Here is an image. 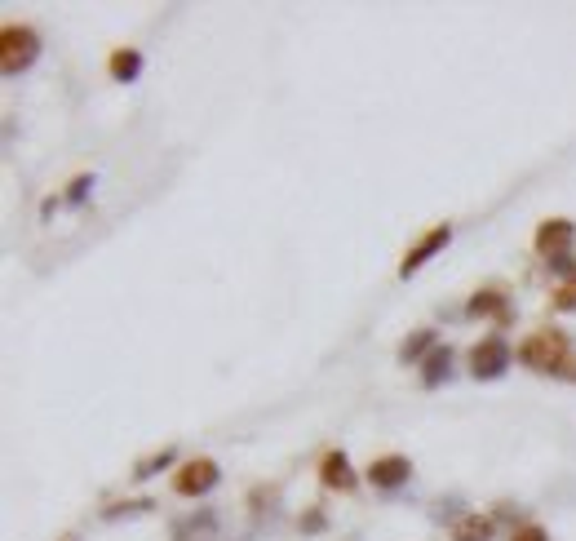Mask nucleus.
Here are the masks:
<instances>
[{"instance_id":"obj_1","label":"nucleus","mask_w":576,"mask_h":541,"mask_svg":"<svg viewBox=\"0 0 576 541\" xmlns=\"http://www.w3.org/2000/svg\"><path fill=\"white\" fill-rule=\"evenodd\" d=\"M519 360L528 364V369H537V373H554V377L576 382V355H572L568 333H554V329L532 333V338L519 346Z\"/></svg>"},{"instance_id":"obj_2","label":"nucleus","mask_w":576,"mask_h":541,"mask_svg":"<svg viewBox=\"0 0 576 541\" xmlns=\"http://www.w3.org/2000/svg\"><path fill=\"white\" fill-rule=\"evenodd\" d=\"M36 54H40V36L32 32V27H18V23H9L5 32H0V67L14 76V71H27L36 63Z\"/></svg>"},{"instance_id":"obj_3","label":"nucleus","mask_w":576,"mask_h":541,"mask_svg":"<svg viewBox=\"0 0 576 541\" xmlns=\"http://www.w3.org/2000/svg\"><path fill=\"white\" fill-rule=\"evenodd\" d=\"M510 364V346L501 338H483L475 351H470V373L479 377V382H492V377H501Z\"/></svg>"},{"instance_id":"obj_4","label":"nucleus","mask_w":576,"mask_h":541,"mask_svg":"<svg viewBox=\"0 0 576 541\" xmlns=\"http://www.w3.org/2000/svg\"><path fill=\"white\" fill-rule=\"evenodd\" d=\"M218 462L213 457H195V462H187L178 475H173V488H178L182 497H200V493H209L213 484H218Z\"/></svg>"},{"instance_id":"obj_5","label":"nucleus","mask_w":576,"mask_h":541,"mask_svg":"<svg viewBox=\"0 0 576 541\" xmlns=\"http://www.w3.org/2000/svg\"><path fill=\"white\" fill-rule=\"evenodd\" d=\"M572 236H576V227H572L568 218H545L541 227H537V253H541V258H550V262L568 258Z\"/></svg>"},{"instance_id":"obj_6","label":"nucleus","mask_w":576,"mask_h":541,"mask_svg":"<svg viewBox=\"0 0 576 541\" xmlns=\"http://www.w3.org/2000/svg\"><path fill=\"white\" fill-rule=\"evenodd\" d=\"M448 240H452V227H448V222H444V227H430L426 236H421V240L413 244V249L404 253V262H399V275H404V280H413V271H417V267H426V262L435 258V253L444 249Z\"/></svg>"},{"instance_id":"obj_7","label":"nucleus","mask_w":576,"mask_h":541,"mask_svg":"<svg viewBox=\"0 0 576 541\" xmlns=\"http://www.w3.org/2000/svg\"><path fill=\"white\" fill-rule=\"evenodd\" d=\"M320 479H324V488H333V493H355L359 488L355 466L346 462V453H328L320 462Z\"/></svg>"},{"instance_id":"obj_8","label":"nucleus","mask_w":576,"mask_h":541,"mask_svg":"<svg viewBox=\"0 0 576 541\" xmlns=\"http://www.w3.org/2000/svg\"><path fill=\"white\" fill-rule=\"evenodd\" d=\"M408 475H413L408 457H377V462L368 466V484L373 488H399V484H408Z\"/></svg>"},{"instance_id":"obj_9","label":"nucleus","mask_w":576,"mask_h":541,"mask_svg":"<svg viewBox=\"0 0 576 541\" xmlns=\"http://www.w3.org/2000/svg\"><path fill=\"white\" fill-rule=\"evenodd\" d=\"M506 293L501 289H483L470 298V315H492V320H510V311H506Z\"/></svg>"},{"instance_id":"obj_10","label":"nucleus","mask_w":576,"mask_h":541,"mask_svg":"<svg viewBox=\"0 0 576 541\" xmlns=\"http://www.w3.org/2000/svg\"><path fill=\"white\" fill-rule=\"evenodd\" d=\"M448 373H452V346H435V351L426 355V364H421V382L439 386Z\"/></svg>"},{"instance_id":"obj_11","label":"nucleus","mask_w":576,"mask_h":541,"mask_svg":"<svg viewBox=\"0 0 576 541\" xmlns=\"http://www.w3.org/2000/svg\"><path fill=\"white\" fill-rule=\"evenodd\" d=\"M492 537V519L483 515H466L452 524V541H488Z\"/></svg>"},{"instance_id":"obj_12","label":"nucleus","mask_w":576,"mask_h":541,"mask_svg":"<svg viewBox=\"0 0 576 541\" xmlns=\"http://www.w3.org/2000/svg\"><path fill=\"white\" fill-rule=\"evenodd\" d=\"M138 71H142V54H138V49H116V54H111V76H116L120 85L138 80Z\"/></svg>"},{"instance_id":"obj_13","label":"nucleus","mask_w":576,"mask_h":541,"mask_svg":"<svg viewBox=\"0 0 576 541\" xmlns=\"http://www.w3.org/2000/svg\"><path fill=\"white\" fill-rule=\"evenodd\" d=\"M430 342H435V333H430V329L413 333V338L404 342V351H399V360H421V355H430V351H435V346H430Z\"/></svg>"},{"instance_id":"obj_14","label":"nucleus","mask_w":576,"mask_h":541,"mask_svg":"<svg viewBox=\"0 0 576 541\" xmlns=\"http://www.w3.org/2000/svg\"><path fill=\"white\" fill-rule=\"evenodd\" d=\"M89 191H94V173H80V178L67 187V200H71V204H85Z\"/></svg>"},{"instance_id":"obj_15","label":"nucleus","mask_w":576,"mask_h":541,"mask_svg":"<svg viewBox=\"0 0 576 541\" xmlns=\"http://www.w3.org/2000/svg\"><path fill=\"white\" fill-rule=\"evenodd\" d=\"M554 311H576V280L554 289Z\"/></svg>"},{"instance_id":"obj_16","label":"nucleus","mask_w":576,"mask_h":541,"mask_svg":"<svg viewBox=\"0 0 576 541\" xmlns=\"http://www.w3.org/2000/svg\"><path fill=\"white\" fill-rule=\"evenodd\" d=\"M173 462V448H164V453H156V457H151V462H142V479H147V475H156V471H164V466H169Z\"/></svg>"},{"instance_id":"obj_17","label":"nucleus","mask_w":576,"mask_h":541,"mask_svg":"<svg viewBox=\"0 0 576 541\" xmlns=\"http://www.w3.org/2000/svg\"><path fill=\"white\" fill-rule=\"evenodd\" d=\"M302 533H324V515H320V510L302 515Z\"/></svg>"},{"instance_id":"obj_18","label":"nucleus","mask_w":576,"mask_h":541,"mask_svg":"<svg viewBox=\"0 0 576 541\" xmlns=\"http://www.w3.org/2000/svg\"><path fill=\"white\" fill-rule=\"evenodd\" d=\"M514 541H545V533H541V528H519Z\"/></svg>"}]
</instances>
